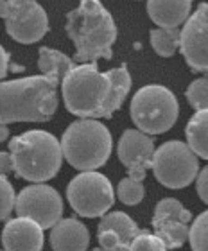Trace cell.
<instances>
[{
    "instance_id": "30bf717a",
    "label": "cell",
    "mask_w": 208,
    "mask_h": 251,
    "mask_svg": "<svg viewBox=\"0 0 208 251\" xmlns=\"http://www.w3.org/2000/svg\"><path fill=\"white\" fill-rule=\"evenodd\" d=\"M15 210L18 217L36 221L43 230H47L61 221L63 201L56 188L45 183H34L22 188V192L16 196Z\"/></svg>"
},
{
    "instance_id": "5bb4252c",
    "label": "cell",
    "mask_w": 208,
    "mask_h": 251,
    "mask_svg": "<svg viewBox=\"0 0 208 251\" xmlns=\"http://www.w3.org/2000/svg\"><path fill=\"white\" fill-rule=\"evenodd\" d=\"M140 228L124 212H109L97 226L99 248L104 251H131V244L140 235Z\"/></svg>"
},
{
    "instance_id": "7c38bea8",
    "label": "cell",
    "mask_w": 208,
    "mask_h": 251,
    "mask_svg": "<svg viewBox=\"0 0 208 251\" xmlns=\"http://www.w3.org/2000/svg\"><path fill=\"white\" fill-rule=\"evenodd\" d=\"M182 52L194 72H208V2L199 5L183 25Z\"/></svg>"
},
{
    "instance_id": "e0dca14e",
    "label": "cell",
    "mask_w": 208,
    "mask_h": 251,
    "mask_svg": "<svg viewBox=\"0 0 208 251\" xmlns=\"http://www.w3.org/2000/svg\"><path fill=\"white\" fill-rule=\"evenodd\" d=\"M192 0H147V13L158 27L180 29L190 18Z\"/></svg>"
},
{
    "instance_id": "4fadbf2b",
    "label": "cell",
    "mask_w": 208,
    "mask_h": 251,
    "mask_svg": "<svg viewBox=\"0 0 208 251\" xmlns=\"http://www.w3.org/2000/svg\"><path fill=\"white\" fill-rule=\"evenodd\" d=\"M155 152L153 138L140 129H126L117 146L119 160L128 169V174L140 179L146 178L147 169H153Z\"/></svg>"
},
{
    "instance_id": "5b68a950",
    "label": "cell",
    "mask_w": 208,
    "mask_h": 251,
    "mask_svg": "<svg viewBox=\"0 0 208 251\" xmlns=\"http://www.w3.org/2000/svg\"><path fill=\"white\" fill-rule=\"evenodd\" d=\"M63 156L81 173L95 171L111 154V135L97 119H81L68 126L61 136Z\"/></svg>"
},
{
    "instance_id": "d6986e66",
    "label": "cell",
    "mask_w": 208,
    "mask_h": 251,
    "mask_svg": "<svg viewBox=\"0 0 208 251\" xmlns=\"http://www.w3.org/2000/svg\"><path fill=\"white\" fill-rule=\"evenodd\" d=\"M187 144L196 154L203 160H208V110H199L188 121L187 129Z\"/></svg>"
},
{
    "instance_id": "f546056e",
    "label": "cell",
    "mask_w": 208,
    "mask_h": 251,
    "mask_svg": "<svg viewBox=\"0 0 208 251\" xmlns=\"http://www.w3.org/2000/svg\"><path fill=\"white\" fill-rule=\"evenodd\" d=\"M92 251H104L103 248H95V250H92Z\"/></svg>"
},
{
    "instance_id": "2e32d148",
    "label": "cell",
    "mask_w": 208,
    "mask_h": 251,
    "mask_svg": "<svg viewBox=\"0 0 208 251\" xmlns=\"http://www.w3.org/2000/svg\"><path fill=\"white\" fill-rule=\"evenodd\" d=\"M90 231L81 221L61 219L51 228V246L54 251H86Z\"/></svg>"
},
{
    "instance_id": "ac0fdd59",
    "label": "cell",
    "mask_w": 208,
    "mask_h": 251,
    "mask_svg": "<svg viewBox=\"0 0 208 251\" xmlns=\"http://www.w3.org/2000/svg\"><path fill=\"white\" fill-rule=\"evenodd\" d=\"M76 67H78L76 61H72L67 54L59 52V50H54V49H51V47L40 49L38 68L42 70V75H47V77L54 79V81H57V83L61 84L63 79L67 77Z\"/></svg>"
},
{
    "instance_id": "277c9868",
    "label": "cell",
    "mask_w": 208,
    "mask_h": 251,
    "mask_svg": "<svg viewBox=\"0 0 208 251\" xmlns=\"http://www.w3.org/2000/svg\"><path fill=\"white\" fill-rule=\"evenodd\" d=\"M9 152L16 176L31 183H43L54 178L65 158L61 140L43 129H31L13 136Z\"/></svg>"
},
{
    "instance_id": "44dd1931",
    "label": "cell",
    "mask_w": 208,
    "mask_h": 251,
    "mask_svg": "<svg viewBox=\"0 0 208 251\" xmlns=\"http://www.w3.org/2000/svg\"><path fill=\"white\" fill-rule=\"evenodd\" d=\"M146 196V188H144V179L130 176L128 178L120 179L117 185V198L128 206H135L144 199Z\"/></svg>"
},
{
    "instance_id": "ba28073f",
    "label": "cell",
    "mask_w": 208,
    "mask_h": 251,
    "mask_svg": "<svg viewBox=\"0 0 208 251\" xmlns=\"http://www.w3.org/2000/svg\"><path fill=\"white\" fill-rule=\"evenodd\" d=\"M67 198L81 217H104L115 203V190L104 174L84 171L68 183Z\"/></svg>"
},
{
    "instance_id": "3957f363",
    "label": "cell",
    "mask_w": 208,
    "mask_h": 251,
    "mask_svg": "<svg viewBox=\"0 0 208 251\" xmlns=\"http://www.w3.org/2000/svg\"><path fill=\"white\" fill-rule=\"evenodd\" d=\"M63 100L67 110L81 119H109L113 104L111 72H101L95 63H81L63 79Z\"/></svg>"
},
{
    "instance_id": "8992f818",
    "label": "cell",
    "mask_w": 208,
    "mask_h": 251,
    "mask_svg": "<svg viewBox=\"0 0 208 251\" xmlns=\"http://www.w3.org/2000/svg\"><path fill=\"white\" fill-rule=\"evenodd\" d=\"M131 121L147 135H161L176 124L180 104L176 95L161 84H147L131 100Z\"/></svg>"
},
{
    "instance_id": "83f0119b",
    "label": "cell",
    "mask_w": 208,
    "mask_h": 251,
    "mask_svg": "<svg viewBox=\"0 0 208 251\" xmlns=\"http://www.w3.org/2000/svg\"><path fill=\"white\" fill-rule=\"evenodd\" d=\"M7 70H9V52L5 50V49H2V77H5L7 75Z\"/></svg>"
},
{
    "instance_id": "8fae6325",
    "label": "cell",
    "mask_w": 208,
    "mask_h": 251,
    "mask_svg": "<svg viewBox=\"0 0 208 251\" xmlns=\"http://www.w3.org/2000/svg\"><path fill=\"white\" fill-rule=\"evenodd\" d=\"M192 214L178 199L165 198L156 204L151 226L153 231L165 242L169 250L182 248L190 233Z\"/></svg>"
},
{
    "instance_id": "7402d4cb",
    "label": "cell",
    "mask_w": 208,
    "mask_h": 251,
    "mask_svg": "<svg viewBox=\"0 0 208 251\" xmlns=\"http://www.w3.org/2000/svg\"><path fill=\"white\" fill-rule=\"evenodd\" d=\"M188 241L192 251H208V210L198 215L190 225Z\"/></svg>"
},
{
    "instance_id": "484cf974",
    "label": "cell",
    "mask_w": 208,
    "mask_h": 251,
    "mask_svg": "<svg viewBox=\"0 0 208 251\" xmlns=\"http://www.w3.org/2000/svg\"><path fill=\"white\" fill-rule=\"evenodd\" d=\"M196 188H198V194L201 201L208 204V165L201 169V173L198 174L196 178Z\"/></svg>"
},
{
    "instance_id": "f1b7e54d",
    "label": "cell",
    "mask_w": 208,
    "mask_h": 251,
    "mask_svg": "<svg viewBox=\"0 0 208 251\" xmlns=\"http://www.w3.org/2000/svg\"><path fill=\"white\" fill-rule=\"evenodd\" d=\"M0 129H2V142L7 140V136H9V131H7V124H2L0 126Z\"/></svg>"
},
{
    "instance_id": "ffe728a7",
    "label": "cell",
    "mask_w": 208,
    "mask_h": 251,
    "mask_svg": "<svg viewBox=\"0 0 208 251\" xmlns=\"http://www.w3.org/2000/svg\"><path fill=\"white\" fill-rule=\"evenodd\" d=\"M151 45L156 54L161 58H171L176 54L178 49H182V31L180 29H165L158 27L151 31Z\"/></svg>"
},
{
    "instance_id": "7a4b0ae2",
    "label": "cell",
    "mask_w": 208,
    "mask_h": 251,
    "mask_svg": "<svg viewBox=\"0 0 208 251\" xmlns=\"http://www.w3.org/2000/svg\"><path fill=\"white\" fill-rule=\"evenodd\" d=\"M67 34L76 45V61L97 63L111 58L117 25L99 0H81L78 9L67 15Z\"/></svg>"
},
{
    "instance_id": "4316f807",
    "label": "cell",
    "mask_w": 208,
    "mask_h": 251,
    "mask_svg": "<svg viewBox=\"0 0 208 251\" xmlns=\"http://www.w3.org/2000/svg\"><path fill=\"white\" fill-rule=\"evenodd\" d=\"M0 169H2V174H4V176H7L11 171H15L11 152H0Z\"/></svg>"
},
{
    "instance_id": "6da1fadb",
    "label": "cell",
    "mask_w": 208,
    "mask_h": 251,
    "mask_svg": "<svg viewBox=\"0 0 208 251\" xmlns=\"http://www.w3.org/2000/svg\"><path fill=\"white\" fill-rule=\"evenodd\" d=\"M57 84L47 75L4 81L0 86L2 124L51 121L57 111Z\"/></svg>"
},
{
    "instance_id": "d4e9b609",
    "label": "cell",
    "mask_w": 208,
    "mask_h": 251,
    "mask_svg": "<svg viewBox=\"0 0 208 251\" xmlns=\"http://www.w3.org/2000/svg\"><path fill=\"white\" fill-rule=\"evenodd\" d=\"M0 187H2V214H0V217H2V221H9V215L11 212L16 208V196H15V188L11 187L9 179H7V176H4L2 174V178H0Z\"/></svg>"
},
{
    "instance_id": "cb8c5ba5",
    "label": "cell",
    "mask_w": 208,
    "mask_h": 251,
    "mask_svg": "<svg viewBox=\"0 0 208 251\" xmlns=\"http://www.w3.org/2000/svg\"><path fill=\"white\" fill-rule=\"evenodd\" d=\"M169 248L165 246V242L161 241L156 233H149V231H140V235L136 237L133 244H131V251H167Z\"/></svg>"
},
{
    "instance_id": "52a82bcc",
    "label": "cell",
    "mask_w": 208,
    "mask_h": 251,
    "mask_svg": "<svg viewBox=\"0 0 208 251\" xmlns=\"http://www.w3.org/2000/svg\"><path fill=\"white\" fill-rule=\"evenodd\" d=\"M198 158V154L185 142H165L155 152L153 174L158 183L167 188L188 187L199 174Z\"/></svg>"
},
{
    "instance_id": "603a6c76",
    "label": "cell",
    "mask_w": 208,
    "mask_h": 251,
    "mask_svg": "<svg viewBox=\"0 0 208 251\" xmlns=\"http://www.w3.org/2000/svg\"><path fill=\"white\" fill-rule=\"evenodd\" d=\"M187 99L194 110H208V77L196 79L187 88Z\"/></svg>"
},
{
    "instance_id": "9a60e30c",
    "label": "cell",
    "mask_w": 208,
    "mask_h": 251,
    "mask_svg": "<svg viewBox=\"0 0 208 251\" xmlns=\"http://www.w3.org/2000/svg\"><path fill=\"white\" fill-rule=\"evenodd\" d=\"M43 242V228L27 217L7 221L2 231L4 251H42Z\"/></svg>"
},
{
    "instance_id": "9c48e42d",
    "label": "cell",
    "mask_w": 208,
    "mask_h": 251,
    "mask_svg": "<svg viewBox=\"0 0 208 251\" xmlns=\"http://www.w3.org/2000/svg\"><path fill=\"white\" fill-rule=\"evenodd\" d=\"M2 18L7 34L24 45L40 42L49 31V16L38 0H2Z\"/></svg>"
}]
</instances>
